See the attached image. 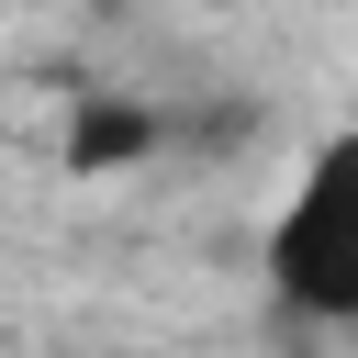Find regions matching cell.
Listing matches in <instances>:
<instances>
[{"label":"cell","mask_w":358,"mask_h":358,"mask_svg":"<svg viewBox=\"0 0 358 358\" xmlns=\"http://www.w3.org/2000/svg\"><path fill=\"white\" fill-rule=\"evenodd\" d=\"M268 302L302 336L358 324V145L347 134H324L313 168L291 179V201L268 213Z\"/></svg>","instance_id":"cell-1"},{"label":"cell","mask_w":358,"mask_h":358,"mask_svg":"<svg viewBox=\"0 0 358 358\" xmlns=\"http://www.w3.org/2000/svg\"><path fill=\"white\" fill-rule=\"evenodd\" d=\"M157 134H168L157 112H134V101H90V112L67 123V168H90V179H101V168H123V157H145Z\"/></svg>","instance_id":"cell-2"}]
</instances>
